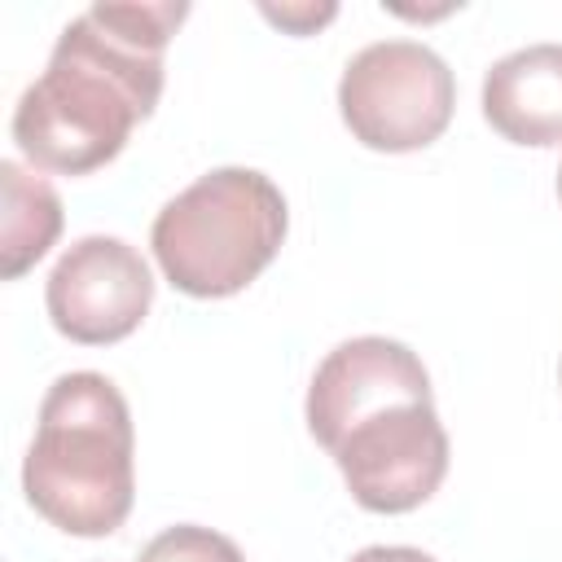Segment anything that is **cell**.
<instances>
[{
  "instance_id": "cell-3",
  "label": "cell",
  "mask_w": 562,
  "mask_h": 562,
  "mask_svg": "<svg viewBox=\"0 0 562 562\" xmlns=\"http://www.w3.org/2000/svg\"><path fill=\"white\" fill-rule=\"evenodd\" d=\"M285 228V198L263 171L215 167L158 211L149 246L180 294L228 299L272 263Z\"/></svg>"
},
{
  "instance_id": "cell-8",
  "label": "cell",
  "mask_w": 562,
  "mask_h": 562,
  "mask_svg": "<svg viewBox=\"0 0 562 562\" xmlns=\"http://www.w3.org/2000/svg\"><path fill=\"white\" fill-rule=\"evenodd\" d=\"M483 119L514 145H562V44H531L483 75Z\"/></svg>"
},
{
  "instance_id": "cell-9",
  "label": "cell",
  "mask_w": 562,
  "mask_h": 562,
  "mask_svg": "<svg viewBox=\"0 0 562 562\" xmlns=\"http://www.w3.org/2000/svg\"><path fill=\"white\" fill-rule=\"evenodd\" d=\"M0 189H4V211H0V272L4 281H18L26 268H35L48 246L61 233V198L53 184L22 162H0Z\"/></svg>"
},
{
  "instance_id": "cell-14",
  "label": "cell",
  "mask_w": 562,
  "mask_h": 562,
  "mask_svg": "<svg viewBox=\"0 0 562 562\" xmlns=\"http://www.w3.org/2000/svg\"><path fill=\"white\" fill-rule=\"evenodd\" d=\"M558 378H562V369H558Z\"/></svg>"
},
{
  "instance_id": "cell-7",
  "label": "cell",
  "mask_w": 562,
  "mask_h": 562,
  "mask_svg": "<svg viewBox=\"0 0 562 562\" xmlns=\"http://www.w3.org/2000/svg\"><path fill=\"white\" fill-rule=\"evenodd\" d=\"M400 400H430V373L417 351L382 334L347 338L312 373L307 430L321 448H329L351 422Z\"/></svg>"
},
{
  "instance_id": "cell-6",
  "label": "cell",
  "mask_w": 562,
  "mask_h": 562,
  "mask_svg": "<svg viewBox=\"0 0 562 562\" xmlns=\"http://www.w3.org/2000/svg\"><path fill=\"white\" fill-rule=\"evenodd\" d=\"M48 321L61 338L83 347H105L127 338L149 303H154V277L136 246L123 237H79L48 272L44 285Z\"/></svg>"
},
{
  "instance_id": "cell-13",
  "label": "cell",
  "mask_w": 562,
  "mask_h": 562,
  "mask_svg": "<svg viewBox=\"0 0 562 562\" xmlns=\"http://www.w3.org/2000/svg\"><path fill=\"white\" fill-rule=\"evenodd\" d=\"M558 202H562V167H558Z\"/></svg>"
},
{
  "instance_id": "cell-11",
  "label": "cell",
  "mask_w": 562,
  "mask_h": 562,
  "mask_svg": "<svg viewBox=\"0 0 562 562\" xmlns=\"http://www.w3.org/2000/svg\"><path fill=\"white\" fill-rule=\"evenodd\" d=\"M334 13H338L334 4H321V9H316V4H303V9H290V4L272 9V4H263V18L277 22V26H285V31H294V35H312V31L325 26Z\"/></svg>"
},
{
  "instance_id": "cell-2",
  "label": "cell",
  "mask_w": 562,
  "mask_h": 562,
  "mask_svg": "<svg viewBox=\"0 0 562 562\" xmlns=\"http://www.w3.org/2000/svg\"><path fill=\"white\" fill-rule=\"evenodd\" d=\"M132 413L105 373H61L22 461V492L40 518L66 536H110L132 514Z\"/></svg>"
},
{
  "instance_id": "cell-12",
  "label": "cell",
  "mask_w": 562,
  "mask_h": 562,
  "mask_svg": "<svg viewBox=\"0 0 562 562\" xmlns=\"http://www.w3.org/2000/svg\"><path fill=\"white\" fill-rule=\"evenodd\" d=\"M351 562H435V558L422 549H408V544H369Z\"/></svg>"
},
{
  "instance_id": "cell-5",
  "label": "cell",
  "mask_w": 562,
  "mask_h": 562,
  "mask_svg": "<svg viewBox=\"0 0 562 562\" xmlns=\"http://www.w3.org/2000/svg\"><path fill=\"white\" fill-rule=\"evenodd\" d=\"M351 501L369 514H408L448 474V430L435 400H400L351 422L329 448Z\"/></svg>"
},
{
  "instance_id": "cell-4",
  "label": "cell",
  "mask_w": 562,
  "mask_h": 562,
  "mask_svg": "<svg viewBox=\"0 0 562 562\" xmlns=\"http://www.w3.org/2000/svg\"><path fill=\"white\" fill-rule=\"evenodd\" d=\"M457 83L443 57L417 40L360 48L338 79V114L364 149L408 154L439 140L452 123Z\"/></svg>"
},
{
  "instance_id": "cell-1",
  "label": "cell",
  "mask_w": 562,
  "mask_h": 562,
  "mask_svg": "<svg viewBox=\"0 0 562 562\" xmlns=\"http://www.w3.org/2000/svg\"><path fill=\"white\" fill-rule=\"evenodd\" d=\"M189 4H92L53 44L44 75L13 105L31 167L88 176L123 154L162 97V48Z\"/></svg>"
},
{
  "instance_id": "cell-10",
  "label": "cell",
  "mask_w": 562,
  "mask_h": 562,
  "mask_svg": "<svg viewBox=\"0 0 562 562\" xmlns=\"http://www.w3.org/2000/svg\"><path fill=\"white\" fill-rule=\"evenodd\" d=\"M140 562H246V558L228 536L198 527V522H180V527H167L162 536H154L145 544Z\"/></svg>"
}]
</instances>
